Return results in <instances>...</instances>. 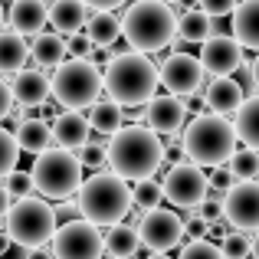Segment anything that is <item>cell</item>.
Instances as JSON below:
<instances>
[{"label":"cell","instance_id":"obj_1","mask_svg":"<svg viewBox=\"0 0 259 259\" xmlns=\"http://www.w3.org/2000/svg\"><path fill=\"white\" fill-rule=\"evenodd\" d=\"M105 164L121 181H141L154 177L164 164V145L161 135H154L145 125H121L118 132L108 135L105 145Z\"/></svg>","mask_w":259,"mask_h":259},{"label":"cell","instance_id":"obj_2","mask_svg":"<svg viewBox=\"0 0 259 259\" xmlns=\"http://www.w3.org/2000/svg\"><path fill=\"white\" fill-rule=\"evenodd\" d=\"M102 92L125 108H138L158 92V66L151 63L148 53L128 50L112 53V59L102 69Z\"/></svg>","mask_w":259,"mask_h":259},{"label":"cell","instance_id":"obj_3","mask_svg":"<svg viewBox=\"0 0 259 259\" xmlns=\"http://www.w3.org/2000/svg\"><path fill=\"white\" fill-rule=\"evenodd\" d=\"M76 207L82 220L95 227H112L132 213V187L112 171H95L92 177H82L76 190Z\"/></svg>","mask_w":259,"mask_h":259},{"label":"cell","instance_id":"obj_4","mask_svg":"<svg viewBox=\"0 0 259 259\" xmlns=\"http://www.w3.org/2000/svg\"><path fill=\"white\" fill-rule=\"evenodd\" d=\"M236 148V135H233V121L213 112H200L194 115L190 125H184V138H181V151L190 158V164L197 167H220L227 164V158Z\"/></svg>","mask_w":259,"mask_h":259},{"label":"cell","instance_id":"obj_5","mask_svg":"<svg viewBox=\"0 0 259 259\" xmlns=\"http://www.w3.org/2000/svg\"><path fill=\"white\" fill-rule=\"evenodd\" d=\"M121 20V36L138 53H161L174 43V10L164 0H138L125 10Z\"/></svg>","mask_w":259,"mask_h":259},{"label":"cell","instance_id":"obj_6","mask_svg":"<svg viewBox=\"0 0 259 259\" xmlns=\"http://www.w3.org/2000/svg\"><path fill=\"white\" fill-rule=\"evenodd\" d=\"M102 95V69L92 59L66 56L59 66H53L50 76V99H56L69 112H82Z\"/></svg>","mask_w":259,"mask_h":259},{"label":"cell","instance_id":"obj_7","mask_svg":"<svg viewBox=\"0 0 259 259\" xmlns=\"http://www.w3.org/2000/svg\"><path fill=\"white\" fill-rule=\"evenodd\" d=\"M33 167H30V181L33 190H39L43 200H69L82 184V164L72 151L63 148H46V151L33 154Z\"/></svg>","mask_w":259,"mask_h":259},{"label":"cell","instance_id":"obj_8","mask_svg":"<svg viewBox=\"0 0 259 259\" xmlns=\"http://www.w3.org/2000/svg\"><path fill=\"white\" fill-rule=\"evenodd\" d=\"M59 227V217L43 197H20L17 203H10L4 217V233L10 236V243L23 249L46 246L53 240V230Z\"/></svg>","mask_w":259,"mask_h":259},{"label":"cell","instance_id":"obj_9","mask_svg":"<svg viewBox=\"0 0 259 259\" xmlns=\"http://www.w3.org/2000/svg\"><path fill=\"white\" fill-rule=\"evenodd\" d=\"M138 243L148 253H167L184 243V220L167 207H151L141 210V220L135 223Z\"/></svg>","mask_w":259,"mask_h":259},{"label":"cell","instance_id":"obj_10","mask_svg":"<svg viewBox=\"0 0 259 259\" xmlns=\"http://www.w3.org/2000/svg\"><path fill=\"white\" fill-rule=\"evenodd\" d=\"M53 259H102V230L89 220H69L53 230Z\"/></svg>","mask_w":259,"mask_h":259},{"label":"cell","instance_id":"obj_11","mask_svg":"<svg viewBox=\"0 0 259 259\" xmlns=\"http://www.w3.org/2000/svg\"><path fill=\"white\" fill-rule=\"evenodd\" d=\"M210 184H207V174H203V167L197 164H184V161H177L171 164V171L164 174V181H161V194H164V200L171 203L177 210H194L197 203L207 197Z\"/></svg>","mask_w":259,"mask_h":259},{"label":"cell","instance_id":"obj_12","mask_svg":"<svg viewBox=\"0 0 259 259\" xmlns=\"http://www.w3.org/2000/svg\"><path fill=\"white\" fill-rule=\"evenodd\" d=\"M203 82H207V72H203L200 59L190 56V53H171L158 66V85H164L177 99L203 92Z\"/></svg>","mask_w":259,"mask_h":259},{"label":"cell","instance_id":"obj_13","mask_svg":"<svg viewBox=\"0 0 259 259\" xmlns=\"http://www.w3.org/2000/svg\"><path fill=\"white\" fill-rule=\"evenodd\" d=\"M223 220L233 230H259V181H233L223 190Z\"/></svg>","mask_w":259,"mask_h":259},{"label":"cell","instance_id":"obj_14","mask_svg":"<svg viewBox=\"0 0 259 259\" xmlns=\"http://www.w3.org/2000/svg\"><path fill=\"white\" fill-rule=\"evenodd\" d=\"M187 121V108H184V99L177 95H158L154 92L151 99L145 102V121L141 125L151 128L154 135H167V138H177V132Z\"/></svg>","mask_w":259,"mask_h":259},{"label":"cell","instance_id":"obj_15","mask_svg":"<svg viewBox=\"0 0 259 259\" xmlns=\"http://www.w3.org/2000/svg\"><path fill=\"white\" fill-rule=\"evenodd\" d=\"M197 59L207 76H233L243 66V46L233 36H207Z\"/></svg>","mask_w":259,"mask_h":259},{"label":"cell","instance_id":"obj_16","mask_svg":"<svg viewBox=\"0 0 259 259\" xmlns=\"http://www.w3.org/2000/svg\"><path fill=\"white\" fill-rule=\"evenodd\" d=\"M89 135H92V128H89L82 112L63 108V112L50 121V138H53V145L63 148V151H79V148L89 141Z\"/></svg>","mask_w":259,"mask_h":259},{"label":"cell","instance_id":"obj_17","mask_svg":"<svg viewBox=\"0 0 259 259\" xmlns=\"http://www.w3.org/2000/svg\"><path fill=\"white\" fill-rule=\"evenodd\" d=\"M10 92H13V102H17V105L39 108V105L50 102V79H46L43 69H26L23 66L20 72H13Z\"/></svg>","mask_w":259,"mask_h":259},{"label":"cell","instance_id":"obj_18","mask_svg":"<svg viewBox=\"0 0 259 259\" xmlns=\"http://www.w3.org/2000/svg\"><path fill=\"white\" fill-rule=\"evenodd\" d=\"M207 99H203V105L210 108L213 115H223V118H233V112L240 108V102L246 99V92H243V85L236 82L233 76H213L207 82Z\"/></svg>","mask_w":259,"mask_h":259},{"label":"cell","instance_id":"obj_19","mask_svg":"<svg viewBox=\"0 0 259 259\" xmlns=\"http://www.w3.org/2000/svg\"><path fill=\"white\" fill-rule=\"evenodd\" d=\"M89 10L82 0H50L46 4V23H53V30L59 36H72L85 26Z\"/></svg>","mask_w":259,"mask_h":259},{"label":"cell","instance_id":"obj_20","mask_svg":"<svg viewBox=\"0 0 259 259\" xmlns=\"http://www.w3.org/2000/svg\"><path fill=\"white\" fill-rule=\"evenodd\" d=\"M233 20V39L243 50L259 53V0H243L230 10Z\"/></svg>","mask_w":259,"mask_h":259},{"label":"cell","instance_id":"obj_21","mask_svg":"<svg viewBox=\"0 0 259 259\" xmlns=\"http://www.w3.org/2000/svg\"><path fill=\"white\" fill-rule=\"evenodd\" d=\"M10 26L20 36H36L46 26V0H13Z\"/></svg>","mask_w":259,"mask_h":259},{"label":"cell","instance_id":"obj_22","mask_svg":"<svg viewBox=\"0 0 259 259\" xmlns=\"http://www.w3.org/2000/svg\"><path fill=\"white\" fill-rule=\"evenodd\" d=\"M233 135L236 141H243V148L259 151V95L256 92L249 99H243L240 108L233 112Z\"/></svg>","mask_w":259,"mask_h":259},{"label":"cell","instance_id":"obj_23","mask_svg":"<svg viewBox=\"0 0 259 259\" xmlns=\"http://www.w3.org/2000/svg\"><path fill=\"white\" fill-rule=\"evenodd\" d=\"M102 249H105L108 259H132V256H138L141 243H138L135 227H128V223L121 220V223H112V227L102 233Z\"/></svg>","mask_w":259,"mask_h":259},{"label":"cell","instance_id":"obj_24","mask_svg":"<svg viewBox=\"0 0 259 259\" xmlns=\"http://www.w3.org/2000/svg\"><path fill=\"white\" fill-rule=\"evenodd\" d=\"M85 36H89V43H92L95 50H102V46H115L121 39V20L115 17L112 10L92 13V17L85 20Z\"/></svg>","mask_w":259,"mask_h":259},{"label":"cell","instance_id":"obj_25","mask_svg":"<svg viewBox=\"0 0 259 259\" xmlns=\"http://www.w3.org/2000/svg\"><path fill=\"white\" fill-rule=\"evenodd\" d=\"M30 59L36 63V69H53L66 59V39L59 33H36L30 46Z\"/></svg>","mask_w":259,"mask_h":259},{"label":"cell","instance_id":"obj_26","mask_svg":"<svg viewBox=\"0 0 259 259\" xmlns=\"http://www.w3.org/2000/svg\"><path fill=\"white\" fill-rule=\"evenodd\" d=\"M13 138H17L20 151H26V154H39V151H46V148L53 145L46 118H23V121H17Z\"/></svg>","mask_w":259,"mask_h":259},{"label":"cell","instance_id":"obj_27","mask_svg":"<svg viewBox=\"0 0 259 259\" xmlns=\"http://www.w3.org/2000/svg\"><path fill=\"white\" fill-rule=\"evenodd\" d=\"M30 59V46L13 30H0V72H20Z\"/></svg>","mask_w":259,"mask_h":259},{"label":"cell","instance_id":"obj_28","mask_svg":"<svg viewBox=\"0 0 259 259\" xmlns=\"http://www.w3.org/2000/svg\"><path fill=\"white\" fill-rule=\"evenodd\" d=\"M89 128H92L95 135H112L121 128V105L112 99H95L92 105H89Z\"/></svg>","mask_w":259,"mask_h":259},{"label":"cell","instance_id":"obj_29","mask_svg":"<svg viewBox=\"0 0 259 259\" xmlns=\"http://www.w3.org/2000/svg\"><path fill=\"white\" fill-rule=\"evenodd\" d=\"M174 36H181L184 43H203L207 39V13L200 10H184L174 20Z\"/></svg>","mask_w":259,"mask_h":259},{"label":"cell","instance_id":"obj_30","mask_svg":"<svg viewBox=\"0 0 259 259\" xmlns=\"http://www.w3.org/2000/svg\"><path fill=\"white\" fill-rule=\"evenodd\" d=\"M227 171L236 181H256L259 174V151L253 148H233V154L227 158Z\"/></svg>","mask_w":259,"mask_h":259},{"label":"cell","instance_id":"obj_31","mask_svg":"<svg viewBox=\"0 0 259 259\" xmlns=\"http://www.w3.org/2000/svg\"><path fill=\"white\" fill-rule=\"evenodd\" d=\"M161 203H164L161 181H154V177H141V181H135V187H132V207L151 210V207H161Z\"/></svg>","mask_w":259,"mask_h":259},{"label":"cell","instance_id":"obj_32","mask_svg":"<svg viewBox=\"0 0 259 259\" xmlns=\"http://www.w3.org/2000/svg\"><path fill=\"white\" fill-rule=\"evenodd\" d=\"M20 161V145L17 138H13V132H7V128H0V181H4L7 174L17 167Z\"/></svg>","mask_w":259,"mask_h":259},{"label":"cell","instance_id":"obj_33","mask_svg":"<svg viewBox=\"0 0 259 259\" xmlns=\"http://www.w3.org/2000/svg\"><path fill=\"white\" fill-rule=\"evenodd\" d=\"M220 253H223V259H246L249 256V233H243V230H227Z\"/></svg>","mask_w":259,"mask_h":259},{"label":"cell","instance_id":"obj_34","mask_svg":"<svg viewBox=\"0 0 259 259\" xmlns=\"http://www.w3.org/2000/svg\"><path fill=\"white\" fill-rule=\"evenodd\" d=\"M197 217L207 223H220L223 220V194H217V190H207V197H203L200 203H197Z\"/></svg>","mask_w":259,"mask_h":259},{"label":"cell","instance_id":"obj_35","mask_svg":"<svg viewBox=\"0 0 259 259\" xmlns=\"http://www.w3.org/2000/svg\"><path fill=\"white\" fill-rule=\"evenodd\" d=\"M7 187V194L13 197V200H20V197H30L33 194V181H30V171H17V167H13L10 174L4 177V181H0Z\"/></svg>","mask_w":259,"mask_h":259},{"label":"cell","instance_id":"obj_36","mask_svg":"<svg viewBox=\"0 0 259 259\" xmlns=\"http://www.w3.org/2000/svg\"><path fill=\"white\" fill-rule=\"evenodd\" d=\"M177 259H223V253H220L217 243H210L207 236H203V240H190L187 246L181 249V256H177Z\"/></svg>","mask_w":259,"mask_h":259},{"label":"cell","instance_id":"obj_37","mask_svg":"<svg viewBox=\"0 0 259 259\" xmlns=\"http://www.w3.org/2000/svg\"><path fill=\"white\" fill-rule=\"evenodd\" d=\"M79 158V164H82V171H102L105 167V145H92V141H85L79 151H72Z\"/></svg>","mask_w":259,"mask_h":259},{"label":"cell","instance_id":"obj_38","mask_svg":"<svg viewBox=\"0 0 259 259\" xmlns=\"http://www.w3.org/2000/svg\"><path fill=\"white\" fill-rule=\"evenodd\" d=\"M92 50H95V46L89 43V36H85L82 30H79V33H72V36L66 39V56H79V59H89V56H92Z\"/></svg>","mask_w":259,"mask_h":259},{"label":"cell","instance_id":"obj_39","mask_svg":"<svg viewBox=\"0 0 259 259\" xmlns=\"http://www.w3.org/2000/svg\"><path fill=\"white\" fill-rule=\"evenodd\" d=\"M236 7V0H197V10L207 17H230V10Z\"/></svg>","mask_w":259,"mask_h":259},{"label":"cell","instance_id":"obj_40","mask_svg":"<svg viewBox=\"0 0 259 259\" xmlns=\"http://www.w3.org/2000/svg\"><path fill=\"white\" fill-rule=\"evenodd\" d=\"M233 181H236V177L230 174L223 164H220V167H213V174H207V184H210V190H217V194H223V190H227Z\"/></svg>","mask_w":259,"mask_h":259},{"label":"cell","instance_id":"obj_41","mask_svg":"<svg viewBox=\"0 0 259 259\" xmlns=\"http://www.w3.org/2000/svg\"><path fill=\"white\" fill-rule=\"evenodd\" d=\"M207 36H233V20L207 17Z\"/></svg>","mask_w":259,"mask_h":259},{"label":"cell","instance_id":"obj_42","mask_svg":"<svg viewBox=\"0 0 259 259\" xmlns=\"http://www.w3.org/2000/svg\"><path fill=\"white\" fill-rule=\"evenodd\" d=\"M210 233V223L200 220V217H190V220H184V236H190V240H203V236Z\"/></svg>","mask_w":259,"mask_h":259},{"label":"cell","instance_id":"obj_43","mask_svg":"<svg viewBox=\"0 0 259 259\" xmlns=\"http://www.w3.org/2000/svg\"><path fill=\"white\" fill-rule=\"evenodd\" d=\"M85 10L92 13H102V10H118V7H125V0H82Z\"/></svg>","mask_w":259,"mask_h":259},{"label":"cell","instance_id":"obj_44","mask_svg":"<svg viewBox=\"0 0 259 259\" xmlns=\"http://www.w3.org/2000/svg\"><path fill=\"white\" fill-rule=\"evenodd\" d=\"M10 108H13V92H10V85L0 79V121L10 115Z\"/></svg>","mask_w":259,"mask_h":259},{"label":"cell","instance_id":"obj_45","mask_svg":"<svg viewBox=\"0 0 259 259\" xmlns=\"http://www.w3.org/2000/svg\"><path fill=\"white\" fill-rule=\"evenodd\" d=\"M10 203H13V197L7 194V187H4V184H0V220H4V217H7V210H10Z\"/></svg>","mask_w":259,"mask_h":259},{"label":"cell","instance_id":"obj_46","mask_svg":"<svg viewBox=\"0 0 259 259\" xmlns=\"http://www.w3.org/2000/svg\"><path fill=\"white\" fill-rule=\"evenodd\" d=\"M0 259H26V249L23 246H17V243H10V249H7Z\"/></svg>","mask_w":259,"mask_h":259},{"label":"cell","instance_id":"obj_47","mask_svg":"<svg viewBox=\"0 0 259 259\" xmlns=\"http://www.w3.org/2000/svg\"><path fill=\"white\" fill-rule=\"evenodd\" d=\"M26 259H53V253H46V246H36V249H26Z\"/></svg>","mask_w":259,"mask_h":259},{"label":"cell","instance_id":"obj_48","mask_svg":"<svg viewBox=\"0 0 259 259\" xmlns=\"http://www.w3.org/2000/svg\"><path fill=\"white\" fill-rule=\"evenodd\" d=\"M249 79H253V89H259V53H256L253 63H249Z\"/></svg>","mask_w":259,"mask_h":259},{"label":"cell","instance_id":"obj_49","mask_svg":"<svg viewBox=\"0 0 259 259\" xmlns=\"http://www.w3.org/2000/svg\"><path fill=\"white\" fill-rule=\"evenodd\" d=\"M181 148H164V161H171V164H177V161H181Z\"/></svg>","mask_w":259,"mask_h":259},{"label":"cell","instance_id":"obj_50","mask_svg":"<svg viewBox=\"0 0 259 259\" xmlns=\"http://www.w3.org/2000/svg\"><path fill=\"white\" fill-rule=\"evenodd\" d=\"M249 256L259 259V230H256V236H249Z\"/></svg>","mask_w":259,"mask_h":259},{"label":"cell","instance_id":"obj_51","mask_svg":"<svg viewBox=\"0 0 259 259\" xmlns=\"http://www.w3.org/2000/svg\"><path fill=\"white\" fill-rule=\"evenodd\" d=\"M7 249H10V236H7V233H4V230H0V256H4V253H7Z\"/></svg>","mask_w":259,"mask_h":259},{"label":"cell","instance_id":"obj_52","mask_svg":"<svg viewBox=\"0 0 259 259\" xmlns=\"http://www.w3.org/2000/svg\"><path fill=\"white\" fill-rule=\"evenodd\" d=\"M145 259H171V256H164V253H148Z\"/></svg>","mask_w":259,"mask_h":259},{"label":"cell","instance_id":"obj_53","mask_svg":"<svg viewBox=\"0 0 259 259\" xmlns=\"http://www.w3.org/2000/svg\"><path fill=\"white\" fill-rule=\"evenodd\" d=\"M0 26H4V7H0Z\"/></svg>","mask_w":259,"mask_h":259}]
</instances>
